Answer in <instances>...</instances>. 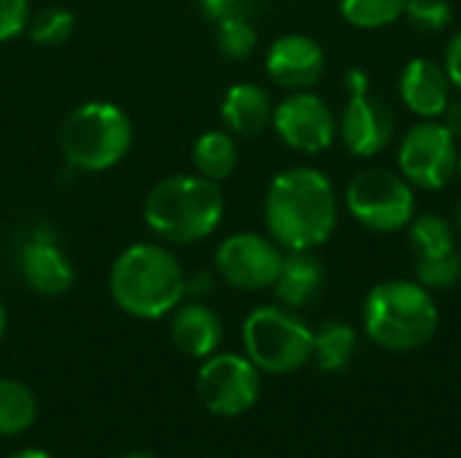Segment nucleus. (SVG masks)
I'll list each match as a JSON object with an SVG mask.
<instances>
[{
  "instance_id": "f257e3e1",
  "label": "nucleus",
  "mask_w": 461,
  "mask_h": 458,
  "mask_svg": "<svg viewBox=\"0 0 461 458\" xmlns=\"http://www.w3.org/2000/svg\"><path fill=\"white\" fill-rule=\"evenodd\" d=\"M265 224L284 251H313L338 227V194L316 167L281 170L265 194Z\"/></svg>"
},
{
  "instance_id": "f03ea898",
  "label": "nucleus",
  "mask_w": 461,
  "mask_h": 458,
  "mask_svg": "<svg viewBox=\"0 0 461 458\" xmlns=\"http://www.w3.org/2000/svg\"><path fill=\"white\" fill-rule=\"evenodd\" d=\"M108 289L124 313L135 319H162L181 305L186 275L165 246L135 243L116 256Z\"/></svg>"
},
{
  "instance_id": "7ed1b4c3",
  "label": "nucleus",
  "mask_w": 461,
  "mask_h": 458,
  "mask_svg": "<svg viewBox=\"0 0 461 458\" xmlns=\"http://www.w3.org/2000/svg\"><path fill=\"white\" fill-rule=\"evenodd\" d=\"M146 227L170 243H197L216 232L224 219V192L205 175H170L159 181L143 202Z\"/></svg>"
},
{
  "instance_id": "20e7f679",
  "label": "nucleus",
  "mask_w": 461,
  "mask_h": 458,
  "mask_svg": "<svg viewBox=\"0 0 461 458\" xmlns=\"http://www.w3.org/2000/svg\"><path fill=\"white\" fill-rule=\"evenodd\" d=\"M362 324L373 343L386 351H416L427 346L440 324V310L429 289L413 281H384L370 289Z\"/></svg>"
},
{
  "instance_id": "39448f33",
  "label": "nucleus",
  "mask_w": 461,
  "mask_h": 458,
  "mask_svg": "<svg viewBox=\"0 0 461 458\" xmlns=\"http://www.w3.org/2000/svg\"><path fill=\"white\" fill-rule=\"evenodd\" d=\"M130 146L132 121L113 103H84L73 108L59 127V151L65 162L84 173H103L119 165Z\"/></svg>"
},
{
  "instance_id": "423d86ee",
  "label": "nucleus",
  "mask_w": 461,
  "mask_h": 458,
  "mask_svg": "<svg viewBox=\"0 0 461 458\" xmlns=\"http://www.w3.org/2000/svg\"><path fill=\"white\" fill-rule=\"evenodd\" d=\"M243 348L259 373L289 375L313 359V329L284 305H262L243 321Z\"/></svg>"
},
{
  "instance_id": "0eeeda50",
  "label": "nucleus",
  "mask_w": 461,
  "mask_h": 458,
  "mask_svg": "<svg viewBox=\"0 0 461 458\" xmlns=\"http://www.w3.org/2000/svg\"><path fill=\"white\" fill-rule=\"evenodd\" d=\"M348 213L367 229L392 235L408 229L416 216L413 186L386 167H367L357 173L346 186Z\"/></svg>"
},
{
  "instance_id": "6e6552de",
  "label": "nucleus",
  "mask_w": 461,
  "mask_h": 458,
  "mask_svg": "<svg viewBox=\"0 0 461 458\" xmlns=\"http://www.w3.org/2000/svg\"><path fill=\"white\" fill-rule=\"evenodd\" d=\"M459 151L461 143L443 127L440 119H421L400 140V175L413 189L438 192L456 178Z\"/></svg>"
},
{
  "instance_id": "1a4fd4ad",
  "label": "nucleus",
  "mask_w": 461,
  "mask_h": 458,
  "mask_svg": "<svg viewBox=\"0 0 461 458\" xmlns=\"http://www.w3.org/2000/svg\"><path fill=\"white\" fill-rule=\"evenodd\" d=\"M259 391H262V378L249 356L213 354L197 373L200 402L213 416L232 418L251 410L259 400Z\"/></svg>"
},
{
  "instance_id": "9d476101",
  "label": "nucleus",
  "mask_w": 461,
  "mask_h": 458,
  "mask_svg": "<svg viewBox=\"0 0 461 458\" xmlns=\"http://www.w3.org/2000/svg\"><path fill=\"white\" fill-rule=\"evenodd\" d=\"M216 273L232 289L240 292H262L270 289L281 273L284 248L265 235L257 232H238L221 240L213 254Z\"/></svg>"
},
{
  "instance_id": "9b49d317",
  "label": "nucleus",
  "mask_w": 461,
  "mask_h": 458,
  "mask_svg": "<svg viewBox=\"0 0 461 458\" xmlns=\"http://www.w3.org/2000/svg\"><path fill=\"white\" fill-rule=\"evenodd\" d=\"M270 124L278 138L300 154H321L335 143L338 135V119L332 108L327 105V100L308 89L289 92L273 108Z\"/></svg>"
},
{
  "instance_id": "f8f14e48",
  "label": "nucleus",
  "mask_w": 461,
  "mask_h": 458,
  "mask_svg": "<svg viewBox=\"0 0 461 458\" xmlns=\"http://www.w3.org/2000/svg\"><path fill=\"white\" fill-rule=\"evenodd\" d=\"M397 132V119L394 111L389 108L386 100L365 92V94H351L340 119H338V135L343 146L362 159H370L381 154Z\"/></svg>"
},
{
  "instance_id": "ddd939ff",
  "label": "nucleus",
  "mask_w": 461,
  "mask_h": 458,
  "mask_svg": "<svg viewBox=\"0 0 461 458\" xmlns=\"http://www.w3.org/2000/svg\"><path fill=\"white\" fill-rule=\"evenodd\" d=\"M265 70L270 81L281 89L300 92L321 81L327 70V54L319 40L303 32L281 35L270 43L265 54Z\"/></svg>"
},
{
  "instance_id": "4468645a",
  "label": "nucleus",
  "mask_w": 461,
  "mask_h": 458,
  "mask_svg": "<svg viewBox=\"0 0 461 458\" xmlns=\"http://www.w3.org/2000/svg\"><path fill=\"white\" fill-rule=\"evenodd\" d=\"M451 81L440 62L413 57L400 73V100L419 119H440L451 103Z\"/></svg>"
},
{
  "instance_id": "2eb2a0df",
  "label": "nucleus",
  "mask_w": 461,
  "mask_h": 458,
  "mask_svg": "<svg viewBox=\"0 0 461 458\" xmlns=\"http://www.w3.org/2000/svg\"><path fill=\"white\" fill-rule=\"evenodd\" d=\"M19 270L27 286L41 297H59L73 286V265L49 238H30L19 254Z\"/></svg>"
},
{
  "instance_id": "dca6fc26",
  "label": "nucleus",
  "mask_w": 461,
  "mask_h": 458,
  "mask_svg": "<svg viewBox=\"0 0 461 458\" xmlns=\"http://www.w3.org/2000/svg\"><path fill=\"white\" fill-rule=\"evenodd\" d=\"M324 289V265L313 251H284L281 273L273 283L276 300L289 310L308 308Z\"/></svg>"
},
{
  "instance_id": "f3484780",
  "label": "nucleus",
  "mask_w": 461,
  "mask_h": 458,
  "mask_svg": "<svg viewBox=\"0 0 461 458\" xmlns=\"http://www.w3.org/2000/svg\"><path fill=\"white\" fill-rule=\"evenodd\" d=\"M221 121L238 138H257L273 121L270 94L251 81L232 84L221 97Z\"/></svg>"
},
{
  "instance_id": "a211bd4d",
  "label": "nucleus",
  "mask_w": 461,
  "mask_h": 458,
  "mask_svg": "<svg viewBox=\"0 0 461 458\" xmlns=\"http://www.w3.org/2000/svg\"><path fill=\"white\" fill-rule=\"evenodd\" d=\"M170 337L181 354H186L192 359H208L221 346L224 327H221V319L216 316V310H211L203 302H189V305L176 308L173 324H170Z\"/></svg>"
},
{
  "instance_id": "6ab92c4d",
  "label": "nucleus",
  "mask_w": 461,
  "mask_h": 458,
  "mask_svg": "<svg viewBox=\"0 0 461 458\" xmlns=\"http://www.w3.org/2000/svg\"><path fill=\"white\" fill-rule=\"evenodd\" d=\"M194 170L211 181H224L238 167V143L227 130H205L192 146Z\"/></svg>"
},
{
  "instance_id": "aec40b11",
  "label": "nucleus",
  "mask_w": 461,
  "mask_h": 458,
  "mask_svg": "<svg viewBox=\"0 0 461 458\" xmlns=\"http://www.w3.org/2000/svg\"><path fill=\"white\" fill-rule=\"evenodd\" d=\"M357 356V332L346 321H327L313 332V362L324 373H340Z\"/></svg>"
},
{
  "instance_id": "412c9836",
  "label": "nucleus",
  "mask_w": 461,
  "mask_h": 458,
  "mask_svg": "<svg viewBox=\"0 0 461 458\" xmlns=\"http://www.w3.org/2000/svg\"><path fill=\"white\" fill-rule=\"evenodd\" d=\"M408 238L416 259H429V256H443L459 248V238L451 221H446L438 213H421L413 216L408 224Z\"/></svg>"
},
{
  "instance_id": "4be33fe9",
  "label": "nucleus",
  "mask_w": 461,
  "mask_h": 458,
  "mask_svg": "<svg viewBox=\"0 0 461 458\" xmlns=\"http://www.w3.org/2000/svg\"><path fill=\"white\" fill-rule=\"evenodd\" d=\"M35 416H38V402L32 391L19 381L0 378V437H14L27 432Z\"/></svg>"
},
{
  "instance_id": "5701e85b",
  "label": "nucleus",
  "mask_w": 461,
  "mask_h": 458,
  "mask_svg": "<svg viewBox=\"0 0 461 458\" xmlns=\"http://www.w3.org/2000/svg\"><path fill=\"white\" fill-rule=\"evenodd\" d=\"M408 0H338L340 16L359 30H384L405 13Z\"/></svg>"
},
{
  "instance_id": "b1692460",
  "label": "nucleus",
  "mask_w": 461,
  "mask_h": 458,
  "mask_svg": "<svg viewBox=\"0 0 461 458\" xmlns=\"http://www.w3.org/2000/svg\"><path fill=\"white\" fill-rule=\"evenodd\" d=\"M257 27L249 16H227L213 22V43L227 59H246L257 51Z\"/></svg>"
},
{
  "instance_id": "393cba45",
  "label": "nucleus",
  "mask_w": 461,
  "mask_h": 458,
  "mask_svg": "<svg viewBox=\"0 0 461 458\" xmlns=\"http://www.w3.org/2000/svg\"><path fill=\"white\" fill-rule=\"evenodd\" d=\"M76 19L62 5H46L27 22V35L38 46H59L73 35Z\"/></svg>"
},
{
  "instance_id": "a878e982",
  "label": "nucleus",
  "mask_w": 461,
  "mask_h": 458,
  "mask_svg": "<svg viewBox=\"0 0 461 458\" xmlns=\"http://www.w3.org/2000/svg\"><path fill=\"white\" fill-rule=\"evenodd\" d=\"M413 275L416 281L429 289V292H446L454 289L461 281V251H451L443 256H429V259H416L413 262Z\"/></svg>"
},
{
  "instance_id": "bb28decb",
  "label": "nucleus",
  "mask_w": 461,
  "mask_h": 458,
  "mask_svg": "<svg viewBox=\"0 0 461 458\" xmlns=\"http://www.w3.org/2000/svg\"><path fill=\"white\" fill-rule=\"evenodd\" d=\"M402 16L411 22L413 30L443 32L454 19V8L448 0H408Z\"/></svg>"
},
{
  "instance_id": "cd10ccee",
  "label": "nucleus",
  "mask_w": 461,
  "mask_h": 458,
  "mask_svg": "<svg viewBox=\"0 0 461 458\" xmlns=\"http://www.w3.org/2000/svg\"><path fill=\"white\" fill-rule=\"evenodd\" d=\"M30 0H0V40H11L27 30Z\"/></svg>"
},
{
  "instance_id": "c85d7f7f",
  "label": "nucleus",
  "mask_w": 461,
  "mask_h": 458,
  "mask_svg": "<svg viewBox=\"0 0 461 458\" xmlns=\"http://www.w3.org/2000/svg\"><path fill=\"white\" fill-rule=\"evenodd\" d=\"M265 5V0H200L203 13L211 22L227 19V16H249L254 19V13Z\"/></svg>"
},
{
  "instance_id": "c756f323",
  "label": "nucleus",
  "mask_w": 461,
  "mask_h": 458,
  "mask_svg": "<svg viewBox=\"0 0 461 458\" xmlns=\"http://www.w3.org/2000/svg\"><path fill=\"white\" fill-rule=\"evenodd\" d=\"M443 67H446V73H448L451 86L461 92V30L451 35V40H448V46H446Z\"/></svg>"
},
{
  "instance_id": "7c9ffc66",
  "label": "nucleus",
  "mask_w": 461,
  "mask_h": 458,
  "mask_svg": "<svg viewBox=\"0 0 461 458\" xmlns=\"http://www.w3.org/2000/svg\"><path fill=\"white\" fill-rule=\"evenodd\" d=\"M343 86H346L348 97H351V94H365V92H370V76H367V70H365V67H348V73L343 76Z\"/></svg>"
},
{
  "instance_id": "2f4dec72",
  "label": "nucleus",
  "mask_w": 461,
  "mask_h": 458,
  "mask_svg": "<svg viewBox=\"0 0 461 458\" xmlns=\"http://www.w3.org/2000/svg\"><path fill=\"white\" fill-rule=\"evenodd\" d=\"M440 121H443V127H446V130L461 143V97L459 100H451V103L446 105Z\"/></svg>"
},
{
  "instance_id": "473e14b6",
  "label": "nucleus",
  "mask_w": 461,
  "mask_h": 458,
  "mask_svg": "<svg viewBox=\"0 0 461 458\" xmlns=\"http://www.w3.org/2000/svg\"><path fill=\"white\" fill-rule=\"evenodd\" d=\"M8 458H51L49 454H43V451H35V448H27V451H16L14 456Z\"/></svg>"
},
{
  "instance_id": "72a5a7b5",
  "label": "nucleus",
  "mask_w": 461,
  "mask_h": 458,
  "mask_svg": "<svg viewBox=\"0 0 461 458\" xmlns=\"http://www.w3.org/2000/svg\"><path fill=\"white\" fill-rule=\"evenodd\" d=\"M454 229H456V238L461 240V202L456 205V213H454Z\"/></svg>"
},
{
  "instance_id": "f704fd0d",
  "label": "nucleus",
  "mask_w": 461,
  "mask_h": 458,
  "mask_svg": "<svg viewBox=\"0 0 461 458\" xmlns=\"http://www.w3.org/2000/svg\"><path fill=\"white\" fill-rule=\"evenodd\" d=\"M5 335V308H3V302H0V337Z\"/></svg>"
},
{
  "instance_id": "c9c22d12",
  "label": "nucleus",
  "mask_w": 461,
  "mask_h": 458,
  "mask_svg": "<svg viewBox=\"0 0 461 458\" xmlns=\"http://www.w3.org/2000/svg\"><path fill=\"white\" fill-rule=\"evenodd\" d=\"M119 458H157V456H151V454H124V456H119Z\"/></svg>"
},
{
  "instance_id": "e433bc0d",
  "label": "nucleus",
  "mask_w": 461,
  "mask_h": 458,
  "mask_svg": "<svg viewBox=\"0 0 461 458\" xmlns=\"http://www.w3.org/2000/svg\"><path fill=\"white\" fill-rule=\"evenodd\" d=\"M456 175H459V181H461V151H459V170H456Z\"/></svg>"
}]
</instances>
